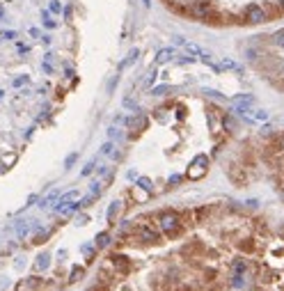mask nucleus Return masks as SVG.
I'll return each instance as SVG.
<instances>
[{
  "label": "nucleus",
  "mask_w": 284,
  "mask_h": 291,
  "mask_svg": "<svg viewBox=\"0 0 284 291\" xmlns=\"http://www.w3.org/2000/svg\"><path fill=\"white\" fill-rule=\"evenodd\" d=\"M87 291H112V284H103V282H96L92 289H87Z\"/></svg>",
  "instance_id": "nucleus-1"
},
{
  "label": "nucleus",
  "mask_w": 284,
  "mask_h": 291,
  "mask_svg": "<svg viewBox=\"0 0 284 291\" xmlns=\"http://www.w3.org/2000/svg\"><path fill=\"white\" fill-rule=\"evenodd\" d=\"M108 232H103V234H99V236H96V246H99V248H103L105 246V243H108Z\"/></svg>",
  "instance_id": "nucleus-2"
}]
</instances>
